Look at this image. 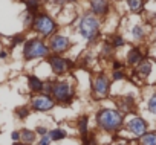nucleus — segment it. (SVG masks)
Returning a JSON list of instances; mask_svg holds the SVG:
<instances>
[{
	"instance_id": "nucleus-25",
	"label": "nucleus",
	"mask_w": 156,
	"mask_h": 145,
	"mask_svg": "<svg viewBox=\"0 0 156 145\" xmlns=\"http://www.w3.org/2000/svg\"><path fill=\"white\" fill-rule=\"evenodd\" d=\"M126 72H124V69H121V70H112V74H110V80L112 81H122V80H126Z\"/></svg>"
},
{
	"instance_id": "nucleus-26",
	"label": "nucleus",
	"mask_w": 156,
	"mask_h": 145,
	"mask_svg": "<svg viewBox=\"0 0 156 145\" xmlns=\"http://www.w3.org/2000/svg\"><path fill=\"white\" fill-rule=\"evenodd\" d=\"M147 110L151 113V115H156V93H153L148 101H147Z\"/></svg>"
},
{
	"instance_id": "nucleus-34",
	"label": "nucleus",
	"mask_w": 156,
	"mask_h": 145,
	"mask_svg": "<svg viewBox=\"0 0 156 145\" xmlns=\"http://www.w3.org/2000/svg\"><path fill=\"white\" fill-rule=\"evenodd\" d=\"M11 139H12L14 142H19V140H20V131H12V133H11Z\"/></svg>"
},
{
	"instance_id": "nucleus-12",
	"label": "nucleus",
	"mask_w": 156,
	"mask_h": 145,
	"mask_svg": "<svg viewBox=\"0 0 156 145\" xmlns=\"http://www.w3.org/2000/svg\"><path fill=\"white\" fill-rule=\"evenodd\" d=\"M144 60V54L138 46H133L132 49H129L127 55H126V64L130 67H135L136 64H139Z\"/></svg>"
},
{
	"instance_id": "nucleus-38",
	"label": "nucleus",
	"mask_w": 156,
	"mask_h": 145,
	"mask_svg": "<svg viewBox=\"0 0 156 145\" xmlns=\"http://www.w3.org/2000/svg\"><path fill=\"white\" fill-rule=\"evenodd\" d=\"M115 145H127V143H124V142H119V143H115Z\"/></svg>"
},
{
	"instance_id": "nucleus-5",
	"label": "nucleus",
	"mask_w": 156,
	"mask_h": 145,
	"mask_svg": "<svg viewBox=\"0 0 156 145\" xmlns=\"http://www.w3.org/2000/svg\"><path fill=\"white\" fill-rule=\"evenodd\" d=\"M51 95H52V98L55 99L57 104H63V105L70 104V102L73 101V98H75L73 86H72L70 81L58 78V80H55V81L52 83Z\"/></svg>"
},
{
	"instance_id": "nucleus-4",
	"label": "nucleus",
	"mask_w": 156,
	"mask_h": 145,
	"mask_svg": "<svg viewBox=\"0 0 156 145\" xmlns=\"http://www.w3.org/2000/svg\"><path fill=\"white\" fill-rule=\"evenodd\" d=\"M51 54L48 41L41 37H31L26 38L22 44V57L25 61H35V60H46V57Z\"/></svg>"
},
{
	"instance_id": "nucleus-40",
	"label": "nucleus",
	"mask_w": 156,
	"mask_h": 145,
	"mask_svg": "<svg viewBox=\"0 0 156 145\" xmlns=\"http://www.w3.org/2000/svg\"><path fill=\"white\" fill-rule=\"evenodd\" d=\"M145 2H147V0H145Z\"/></svg>"
},
{
	"instance_id": "nucleus-10",
	"label": "nucleus",
	"mask_w": 156,
	"mask_h": 145,
	"mask_svg": "<svg viewBox=\"0 0 156 145\" xmlns=\"http://www.w3.org/2000/svg\"><path fill=\"white\" fill-rule=\"evenodd\" d=\"M89 12L97 16L98 19H106L112 11V0H87Z\"/></svg>"
},
{
	"instance_id": "nucleus-6",
	"label": "nucleus",
	"mask_w": 156,
	"mask_h": 145,
	"mask_svg": "<svg viewBox=\"0 0 156 145\" xmlns=\"http://www.w3.org/2000/svg\"><path fill=\"white\" fill-rule=\"evenodd\" d=\"M90 89H92V96L95 99H106L110 95L112 90V80L106 72H98L92 77V83H90Z\"/></svg>"
},
{
	"instance_id": "nucleus-16",
	"label": "nucleus",
	"mask_w": 156,
	"mask_h": 145,
	"mask_svg": "<svg viewBox=\"0 0 156 145\" xmlns=\"http://www.w3.org/2000/svg\"><path fill=\"white\" fill-rule=\"evenodd\" d=\"M23 3H25V11L31 14L43 11V0H23Z\"/></svg>"
},
{
	"instance_id": "nucleus-37",
	"label": "nucleus",
	"mask_w": 156,
	"mask_h": 145,
	"mask_svg": "<svg viewBox=\"0 0 156 145\" xmlns=\"http://www.w3.org/2000/svg\"><path fill=\"white\" fill-rule=\"evenodd\" d=\"M69 3H76V2H80V0H67Z\"/></svg>"
},
{
	"instance_id": "nucleus-28",
	"label": "nucleus",
	"mask_w": 156,
	"mask_h": 145,
	"mask_svg": "<svg viewBox=\"0 0 156 145\" xmlns=\"http://www.w3.org/2000/svg\"><path fill=\"white\" fill-rule=\"evenodd\" d=\"M32 19H34V14H31V12L25 11V14H23V26H25V29H31Z\"/></svg>"
},
{
	"instance_id": "nucleus-15",
	"label": "nucleus",
	"mask_w": 156,
	"mask_h": 145,
	"mask_svg": "<svg viewBox=\"0 0 156 145\" xmlns=\"http://www.w3.org/2000/svg\"><path fill=\"white\" fill-rule=\"evenodd\" d=\"M43 86H44V81L38 75H28V89L32 93L43 92Z\"/></svg>"
},
{
	"instance_id": "nucleus-11",
	"label": "nucleus",
	"mask_w": 156,
	"mask_h": 145,
	"mask_svg": "<svg viewBox=\"0 0 156 145\" xmlns=\"http://www.w3.org/2000/svg\"><path fill=\"white\" fill-rule=\"evenodd\" d=\"M124 125H126V130H127L133 137H141V136L147 131V128H148V124H147L145 119L141 118V116H132Z\"/></svg>"
},
{
	"instance_id": "nucleus-2",
	"label": "nucleus",
	"mask_w": 156,
	"mask_h": 145,
	"mask_svg": "<svg viewBox=\"0 0 156 145\" xmlns=\"http://www.w3.org/2000/svg\"><path fill=\"white\" fill-rule=\"evenodd\" d=\"M58 29H60L58 20L52 14H49L48 11H40V12L34 14L31 31L37 37H41L43 40H48L49 37H52L54 34H57Z\"/></svg>"
},
{
	"instance_id": "nucleus-1",
	"label": "nucleus",
	"mask_w": 156,
	"mask_h": 145,
	"mask_svg": "<svg viewBox=\"0 0 156 145\" xmlns=\"http://www.w3.org/2000/svg\"><path fill=\"white\" fill-rule=\"evenodd\" d=\"M101 28H103V20L90 12L81 14L76 23L78 34L89 44H94L98 41V38L101 37Z\"/></svg>"
},
{
	"instance_id": "nucleus-31",
	"label": "nucleus",
	"mask_w": 156,
	"mask_h": 145,
	"mask_svg": "<svg viewBox=\"0 0 156 145\" xmlns=\"http://www.w3.org/2000/svg\"><path fill=\"white\" fill-rule=\"evenodd\" d=\"M126 67V64L122 63V61H119V60H112V70H121V69H124Z\"/></svg>"
},
{
	"instance_id": "nucleus-36",
	"label": "nucleus",
	"mask_w": 156,
	"mask_h": 145,
	"mask_svg": "<svg viewBox=\"0 0 156 145\" xmlns=\"http://www.w3.org/2000/svg\"><path fill=\"white\" fill-rule=\"evenodd\" d=\"M12 145H28V143H25V142H22V140H19V142H14Z\"/></svg>"
},
{
	"instance_id": "nucleus-23",
	"label": "nucleus",
	"mask_w": 156,
	"mask_h": 145,
	"mask_svg": "<svg viewBox=\"0 0 156 145\" xmlns=\"http://www.w3.org/2000/svg\"><path fill=\"white\" fill-rule=\"evenodd\" d=\"M49 137H51V140H55V142H58V140H63V139H66V136H67V133H66V130L64 128H52V130H49Z\"/></svg>"
},
{
	"instance_id": "nucleus-19",
	"label": "nucleus",
	"mask_w": 156,
	"mask_h": 145,
	"mask_svg": "<svg viewBox=\"0 0 156 145\" xmlns=\"http://www.w3.org/2000/svg\"><path fill=\"white\" fill-rule=\"evenodd\" d=\"M35 139H37V133H35V130H29V128H23V130H20V140H22V142L31 145V143L35 142Z\"/></svg>"
},
{
	"instance_id": "nucleus-3",
	"label": "nucleus",
	"mask_w": 156,
	"mask_h": 145,
	"mask_svg": "<svg viewBox=\"0 0 156 145\" xmlns=\"http://www.w3.org/2000/svg\"><path fill=\"white\" fill-rule=\"evenodd\" d=\"M97 127L106 133H116L124 125V115L118 109H100L95 115Z\"/></svg>"
},
{
	"instance_id": "nucleus-39",
	"label": "nucleus",
	"mask_w": 156,
	"mask_h": 145,
	"mask_svg": "<svg viewBox=\"0 0 156 145\" xmlns=\"http://www.w3.org/2000/svg\"><path fill=\"white\" fill-rule=\"evenodd\" d=\"M113 2H126V0H113Z\"/></svg>"
},
{
	"instance_id": "nucleus-13",
	"label": "nucleus",
	"mask_w": 156,
	"mask_h": 145,
	"mask_svg": "<svg viewBox=\"0 0 156 145\" xmlns=\"http://www.w3.org/2000/svg\"><path fill=\"white\" fill-rule=\"evenodd\" d=\"M151 61H148V60H142L139 64H136L135 66V75L136 77H139V78H147V77H150V74H151Z\"/></svg>"
},
{
	"instance_id": "nucleus-20",
	"label": "nucleus",
	"mask_w": 156,
	"mask_h": 145,
	"mask_svg": "<svg viewBox=\"0 0 156 145\" xmlns=\"http://www.w3.org/2000/svg\"><path fill=\"white\" fill-rule=\"evenodd\" d=\"M76 128H78V133H80V136H84L89 133V116L87 115H83L78 118L76 121Z\"/></svg>"
},
{
	"instance_id": "nucleus-30",
	"label": "nucleus",
	"mask_w": 156,
	"mask_h": 145,
	"mask_svg": "<svg viewBox=\"0 0 156 145\" xmlns=\"http://www.w3.org/2000/svg\"><path fill=\"white\" fill-rule=\"evenodd\" d=\"M29 112H31V107H19L17 110H16V116L19 118V119H25L28 115H29Z\"/></svg>"
},
{
	"instance_id": "nucleus-27",
	"label": "nucleus",
	"mask_w": 156,
	"mask_h": 145,
	"mask_svg": "<svg viewBox=\"0 0 156 145\" xmlns=\"http://www.w3.org/2000/svg\"><path fill=\"white\" fill-rule=\"evenodd\" d=\"M81 142H83V145H98L97 143V137L94 134H90V133L81 136Z\"/></svg>"
},
{
	"instance_id": "nucleus-32",
	"label": "nucleus",
	"mask_w": 156,
	"mask_h": 145,
	"mask_svg": "<svg viewBox=\"0 0 156 145\" xmlns=\"http://www.w3.org/2000/svg\"><path fill=\"white\" fill-rule=\"evenodd\" d=\"M35 133H37L38 136H44V134L49 133V130H48V127H44V125H38V127L35 128Z\"/></svg>"
},
{
	"instance_id": "nucleus-33",
	"label": "nucleus",
	"mask_w": 156,
	"mask_h": 145,
	"mask_svg": "<svg viewBox=\"0 0 156 145\" xmlns=\"http://www.w3.org/2000/svg\"><path fill=\"white\" fill-rule=\"evenodd\" d=\"M51 137H49V134H44V136H40V142H38V145H51Z\"/></svg>"
},
{
	"instance_id": "nucleus-7",
	"label": "nucleus",
	"mask_w": 156,
	"mask_h": 145,
	"mask_svg": "<svg viewBox=\"0 0 156 145\" xmlns=\"http://www.w3.org/2000/svg\"><path fill=\"white\" fill-rule=\"evenodd\" d=\"M44 61L51 67V72L58 78L64 77L67 72H70L73 69V66H75V63L70 58H67L64 55H58V54H49Z\"/></svg>"
},
{
	"instance_id": "nucleus-14",
	"label": "nucleus",
	"mask_w": 156,
	"mask_h": 145,
	"mask_svg": "<svg viewBox=\"0 0 156 145\" xmlns=\"http://www.w3.org/2000/svg\"><path fill=\"white\" fill-rule=\"evenodd\" d=\"M116 104H118V110L124 115V113L133 112L135 99H133V96H121L119 99H116Z\"/></svg>"
},
{
	"instance_id": "nucleus-21",
	"label": "nucleus",
	"mask_w": 156,
	"mask_h": 145,
	"mask_svg": "<svg viewBox=\"0 0 156 145\" xmlns=\"http://www.w3.org/2000/svg\"><path fill=\"white\" fill-rule=\"evenodd\" d=\"M113 52H115V49L112 47V44L109 43V40H104L103 44H101V49H100V58L110 60L113 57Z\"/></svg>"
},
{
	"instance_id": "nucleus-22",
	"label": "nucleus",
	"mask_w": 156,
	"mask_h": 145,
	"mask_svg": "<svg viewBox=\"0 0 156 145\" xmlns=\"http://www.w3.org/2000/svg\"><path fill=\"white\" fill-rule=\"evenodd\" d=\"M138 139V145H156V131H145Z\"/></svg>"
},
{
	"instance_id": "nucleus-17",
	"label": "nucleus",
	"mask_w": 156,
	"mask_h": 145,
	"mask_svg": "<svg viewBox=\"0 0 156 145\" xmlns=\"http://www.w3.org/2000/svg\"><path fill=\"white\" fill-rule=\"evenodd\" d=\"M126 5L130 12L133 14H141L145 6V0H126Z\"/></svg>"
},
{
	"instance_id": "nucleus-24",
	"label": "nucleus",
	"mask_w": 156,
	"mask_h": 145,
	"mask_svg": "<svg viewBox=\"0 0 156 145\" xmlns=\"http://www.w3.org/2000/svg\"><path fill=\"white\" fill-rule=\"evenodd\" d=\"M109 43L112 44V47H113L115 50H118L119 47H122V46L126 44V38H124L121 34H113V35H110Z\"/></svg>"
},
{
	"instance_id": "nucleus-35",
	"label": "nucleus",
	"mask_w": 156,
	"mask_h": 145,
	"mask_svg": "<svg viewBox=\"0 0 156 145\" xmlns=\"http://www.w3.org/2000/svg\"><path fill=\"white\" fill-rule=\"evenodd\" d=\"M8 58V52L5 49H0V60H6Z\"/></svg>"
},
{
	"instance_id": "nucleus-29",
	"label": "nucleus",
	"mask_w": 156,
	"mask_h": 145,
	"mask_svg": "<svg viewBox=\"0 0 156 145\" xmlns=\"http://www.w3.org/2000/svg\"><path fill=\"white\" fill-rule=\"evenodd\" d=\"M25 40H26V38H25L23 34H17V35H14V37L11 38V49L16 47V46H19V44H23Z\"/></svg>"
},
{
	"instance_id": "nucleus-8",
	"label": "nucleus",
	"mask_w": 156,
	"mask_h": 145,
	"mask_svg": "<svg viewBox=\"0 0 156 145\" xmlns=\"http://www.w3.org/2000/svg\"><path fill=\"white\" fill-rule=\"evenodd\" d=\"M48 46H49V50L51 54H58V55H64L70 50L72 47V40L67 34L64 32H57L54 34L52 37H49L48 40Z\"/></svg>"
},
{
	"instance_id": "nucleus-9",
	"label": "nucleus",
	"mask_w": 156,
	"mask_h": 145,
	"mask_svg": "<svg viewBox=\"0 0 156 145\" xmlns=\"http://www.w3.org/2000/svg\"><path fill=\"white\" fill-rule=\"evenodd\" d=\"M55 105H57V102H55V99L52 98V95L44 93V92L32 93L31 101H29V107H31V110L38 112V113L51 112V110H54Z\"/></svg>"
},
{
	"instance_id": "nucleus-18",
	"label": "nucleus",
	"mask_w": 156,
	"mask_h": 145,
	"mask_svg": "<svg viewBox=\"0 0 156 145\" xmlns=\"http://www.w3.org/2000/svg\"><path fill=\"white\" fill-rule=\"evenodd\" d=\"M130 34H132V38L135 41H142L145 38V28L141 25V23H136L132 26L130 29Z\"/></svg>"
}]
</instances>
